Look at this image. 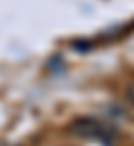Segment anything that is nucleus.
Wrapping results in <instances>:
<instances>
[{
    "label": "nucleus",
    "instance_id": "nucleus-1",
    "mask_svg": "<svg viewBox=\"0 0 134 146\" xmlns=\"http://www.w3.org/2000/svg\"><path fill=\"white\" fill-rule=\"evenodd\" d=\"M76 126L78 128H74V130L78 135H83V137H101V139H110L112 137V130L105 124L94 121V119H83V121H78Z\"/></svg>",
    "mask_w": 134,
    "mask_h": 146
},
{
    "label": "nucleus",
    "instance_id": "nucleus-2",
    "mask_svg": "<svg viewBox=\"0 0 134 146\" xmlns=\"http://www.w3.org/2000/svg\"><path fill=\"white\" fill-rule=\"evenodd\" d=\"M127 99H130V101L134 104V83L130 86V88H127Z\"/></svg>",
    "mask_w": 134,
    "mask_h": 146
}]
</instances>
